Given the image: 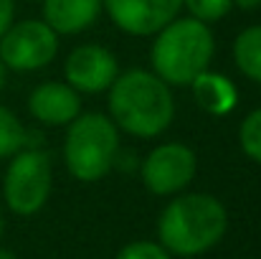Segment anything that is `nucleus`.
<instances>
[{"label":"nucleus","instance_id":"nucleus-1","mask_svg":"<svg viewBox=\"0 0 261 259\" xmlns=\"http://www.w3.org/2000/svg\"><path fill=\"white\" fill-rule=\"evenodd\" d=\"M109 120L117 130L132 137H158L163 135L175 117V99L170 84H165L155 72L129 69L117 74L109 86Z\"/></svg>","mask_w":261,"mask_h":259},{"label":"nucleus","instance_id":"nucleus-2","mask_svg":"<svg viewBox=\"0 0 261 259\" xmlns=\"http://www.w3.org/2000/svg\"><path fill=\"white\" fill-rule=\"evenodd\" d=\"M228 231V211L211 193H182L163 208L158 242L173 257H198L211 252Z\"/></svg>","mask_w":261,"mask_h":259},{"label":"nucleus","instance_id":"nucleus-3","mask_svg":"<svg viewBox=\"0 0 261 259\" xmlns=\"http://www.w3.org/2000/svg\"><path fill=\"white\" fill-rule=\"evenodd\" d=\"M216 51L208 23L198 18H175L155 33L150 49L152 72L170 86H190L198 74L211 66Z\"/></svg>","mask_w":261,"mask_h":259},{"label":"nucleus","instance_id":"nucleus-4","mask_svg":"<svg viewBox=\"0 0 261 259\" xmlns=\"http://www.w3.org/2000/svg\"><path fill=\"white\" fill-rule=\"evenodd\" d=\"M119 155V130L101 114L87 112L76 114L66 125L64 140V163L66 171L82 183H96L117 166Z\"/></svg>","mask_w":261,"mask_h":259},{"label":"nucleus","instance_id":"nucleus-5","mask_svg":"<svg viewBox=\"0 0 261 259\" xmlns=\"http://www.w3.org/2000/svg\"><path fill=\"white\" fill-rule=\"evenodd\" d=\"M10 158L3 178L5 206L15 216H33L46 206L54 188L51 158L43 148H23Z\"/></svg>","mask_w":261,"mask_h":259},{"label":"nucleus","instance_id":"nucleus-6","mask_svg":"<svg viewBox=\"0 0 261 259\" xmlns=\"http://www.w3.org/2000/svg\"><path fill=\"white\" fill-rule=\"evenodd\" d=\"M59 54V33L46 20L10 23L0 36V59L13 72H36L48 66Z\"/></svg>","mask_w":261,"mask_h":259},{"label":"nucleus","instance_id":"nucleus-7","mask_svg":"<svg viewBox=\"0 0 261 259\" xmlns=\"http://www.w3.org/2000/svg\"><path fill=\"white\" fill-rule=\"evenodd\" d=\"M198 171V158L185 143H163L147 153L140 178L152 196H175L190 185Z\"/></svg>","mask_w":261,"mask_h":259},{"label":"nucleus","instance_id":"nucleus-8","mask_svg":"<svg viewBox=\"0 0 261 259\" xmlns=\"http://www.w3.org/2000/svg\"><path fill=\"white\" fill-rule=\"evenodd\" d=\"M119 74L117 56L99 43L76 46L64 61V79L79 94H99L107 91Z\"/></svg>","mask_w":261,"mask_h":259},{"label":"nucleus","instance_id":"nucleus-9","mask_svg":"<svg viewBox=\"0 0 261 259\" xmlns=\"http://www.w3.org/2000/svg\"><path fill=\"white\" fill-rule=\"evenodd\" d=\"M182 0H104L112 23L129 36H155L177 18Z\"/></svg>","mask_w":261,"mask_h":259},{"label":"nucleus","instance_id":"nucleus-10","mask_svg":"<svg viewBox=\"0 0 261 259\" xmlns=\"http://www.w3.org/2000/svg\"><path fill=\"white\" fill-rule=\"evenodd\" d=\"M28 112L41 125L66 127L76 114H82V97L66 82H43L31 91Z\"/></svg>","mask_w":261,"mask_h":259},{"label":"nucleus","instance_id":"nucleus-11","mask_svg":"<svg viewBox=\"0 0 261 259\" xmlns=\"http://www.w3.org/2000/svg\"><path fill=\"white\" fill-rule=\"evenodd\" d=\"M104 10V0H43V20L59 36L87 31Z\"/></svg>","mask_w":261,"mask_h":259},{"label":"nucleus","instance_id":"nucleus-12","mask_svg":"<svg viewBox=\"0 0 261 259\" xmlns=\"http://www.w3.org/2000/svg\"><path fill=\"white\" fill-rule=\"evenodd\" d=\"M190 86H193V97L198 107L213 117H226L239 102V89L226 74H216L205 69L203 74L193 79Z\"/></svg>","mask_w":261,"mask_h":259},{"label":"nucleus","instance_id":"nucleus-13","mask_svg":"<svg viewBox=\"0 0 261 259\" xmlns=\"http://www.w3.org/2000/svg\"><path fill=\"white\" fill-rule=\"evenodd\" d=\"M233 59L246 79L261 84V26H249L236 36Z\"/></svg>","mask_w":261,"mask_h":259},{"label":"nucleus","instance_id":"nucleus-14","mask_svg":"<svg viewBox=\"0 0 261 259\" xmlns=\"http://www.w3.org/2000/svg\"><path fill=\"white\" fill-rule=\"evenodd\" d=\"M28 143V130L20 125V120L0 104V158H10L18 150H23Z\"/></svg>","mask_w":261,"mask_h":259},{"label":"nucleus","instance_id":"nucleus-15","mask_svg":"<svg viewBox=\"0 0 261 259\" xmlns=\"http://www.w3.org/2000/svg\"><path fill=\"white\" fill-rule=\"evenodd\" d=\"M239 143L249 160L261 166V107L249 112L239 127Z\"/></svg>","mask_w":261,"mask_h":259},{"label":"nucleus","instance_id":"nucleus-16","mask_svg":"<svg viewBox=\"0 0 261 259\" xmlns=\"http://www.w3.org/2000/svg\"><path fill=\"white\" fill-rule=\"evenodd\" d=\"M182 5L190 10L193 18L203 23H216L231 13L233 0H182Z\"/></svg>","mask_w":261,"mask_h":259},{"label":"nucleus","instance_id":"nucleus-17","mask_svg":"<svg viewBox=\"0 0 261 259\" xmlns=\"http://www.w3.org/2000/svg\"><path fill=\"white\" fill-rule=\"evenodd\" d=\"M114 259H173V254L160 244V242H147V239H140V242H129L124 244Z\"/></svg>","mask_w":261,"mask_h":259},{"label":"nucleus","instance_id":"nucleus-18","mask_svg":"<svg viewBox=\"0 0 261 259\" xmlns=\"http://www.w3.org/2000/svg\"><path fill=\"white\" fill-rule=\"evenodd\" d=\"M13 13H15V5L13 0H0V36L8 31V26L13 23Z\"/></svg>","mask_w":261,"mask_h":259},{"label":"nucleus","instance_id":"nucleus-19","mask_svg":"<svg viewBox=\"0 0 261 259\" xmlns=\"http://www.w3.org/2000/svg\"><path fill=\"white\" fill-rule=\"evenodd\" d=\"M233 5H239L241 10H254V8H261V0H233Z\"/></svg>","mask_w":261,"mask_h":259},{"label":"nucleus","instance_id":"nucleus-20","mask_svg":"<svg viewBox=\"0 0 261 259\" xmlns=\"http://www.w3.org/2000/svg\"><path fill=\"white\" fill-rule=\"evenodd\" d=\"M5 79H8V66H5L3 59H0V91H3V86H5Z\"/></svg>","mask_w":261,"mask_h":259},{"label":"nucleus","instance_id":"nucleus-21","mask_svg":"<svg viewBox=\"0 0 261 259\" xmlns=\"http://www.w3.org/2000/svg\"><path fill=\"white\" fill-rule=\"evenodd\" d=\"M0 259H18V257H15L10 249H3V247H0Z\"/></svg>","mask_w":261,"mask_h":259},{"label":"nucleus","instance_id":"nucleus-22","mask_svg":"<svg viewBox=\"0 0 261 259\" xmlns=\"http://www.w3.org/2000/svg\"><path fill=\"white\" fill-rule=\"evenodd\" d=\"M3 229H5V221H3V211H0V239H3Z\"/></svg>","mask_w":261,"mask_h":259}]
</instances>
